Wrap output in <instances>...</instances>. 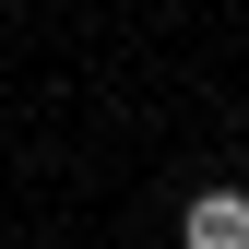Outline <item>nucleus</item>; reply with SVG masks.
<instances>
[{"instance_id":"1","label":"nucleus","mask_w":249,"mask_h":249,"mask_svg":"<svg viewBox=\"0 0 249 249\" xmlns=\"http://www.w3.org/2000/svg\"><path fill=\"white\" fill-rule=\"evenodd\" d=\"M178 249H249V190H190Z\"/></svg>"}]
</instances>
